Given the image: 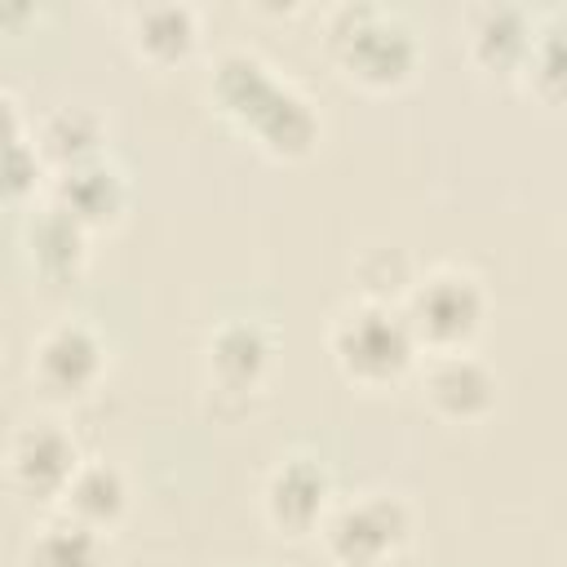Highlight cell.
<instances>
[{
  "label": "cell",
  "instance_id": "5b68a950",
  "mask_svg": "<svg viewBox=\"0 0 567 567\" xmlns=\"http://www.w3.org/2000/svg\"><path fill=\"white\" fill-rule=\"evenodd\" d=\"M106 377V341L84 319L49 323L31 346V381L40 394L71 403L102 385Z\"/></svg>",
  "mask_w": 567,
  "mask_h": 567
},
{
  "label": "cell",
  "instance_id": "7a4b0ae2",
  "mask_svg": "<svg viewBox=\"0 0 567 567\" xmlns=\"http://www.w3.org/2000/svg\"><path fill=\"white\" fill-rule=\"evenodd\" d=\"M328 354L346 381L363 390H385V385H399L416 368L421 346L399 306L354 297L328 323Z\"/></svg>",
  "mask_w": 567,
  "mask_h": 567
},
{
  "label": "cell",
  "instance_id": "9a60e30c",
  "mask_svg": "<svg viewBox=\"0 0 567 567\" xmlns=\"http://www.w3.org/2000/svg\"><path fill=\"white\" fill-rule=\"evenodd\" d=\"M128 44L146 66H177L199 44V13L190 4H142L128 13Z\"/></svg>",
  "mask_w": 567,
  "mask_h": 567
},
{
  "label": "cell",
  "instance_id": "7c38bea8",
  "mask_svg": "<svg viewBox=\"0 0 567 567\" xmlns=\"http://www.w3.org/2000/svg\"><path fill=\"white\" fill-rule=\"evenodd\" d=\"M27 257L40 279L66 284L89 261V230L62 204L49 199V204L31 208V217H27Z\"/></svg>",
  "mask_w": 567,
  "mask_h": 567
},
{
  "label": "cell",
  "instance_id": "ac0fdd59",
  "mask_svg": "<svg viewBox=\"0 0 567 567\" xmlns=\"http://www.w3.org/2000/svg\"><path fill=\"white\" fill-rule=\"evenodd\" d=\"M102 563H106V536L75 523L62 509H53L22 549V567H102Z\"/></svg>",
  "mask_w": 567,
  "mask_h": 567
},
{
  "label": "cell",
  "instance_id": "30bf717a",
  "mask_svg": "<svg viewBox=\"0 0 567 567\" xmlns=\"http://www.w3.org/2000/svg\"><path fill=\"white\" fill-rule=\"evenodd\" d=\"M275 341L257 319H230L221 328H213L204 359H208V377L217 390L226 394H252L270 368Z\"/></svg>",
  "mask_w": 567,
  "mask_h": 567
},
{
  "label": "cell",
  "instance_id": "8fae6325",
  "mask_svg": "<svg viewBox=\"0 0 567 567\" xmlns=\"http://www.w3.org/2000/svg\"><path fill=\"white\" fill-rule=\"evenodd\" d=\"M284 89V80L248 49H226L213 66V80H208V97L213 106L239 128L248 133V124L270 106V97Z\"/></svg>",
  "mask_w": 567,
  "mask_h": 567
},
{
  "label": "cell",
  "instance_id": "ffe728a7",
  "mask_svg": "<svg viewBox=\"0 0 567 567\" xmlns=\"http://www.w3.org/2000/svg\"><path fill=\"white\" fill-rule=\"evenodd\" d=\"M421 270L412 266V257L403 248H368L359 261H354V279H359V297L368 301H385V306H399L412 288Z\"/></svg>",
  "mask_w": 567,
  "mask_h": 567
},
{
  "label": "cell",
  "instance_id": "8992f818",
  "mask_svg": "<svg viewBox=\"0 0 567 567\" xmlns=\"http://www.w3.org/2000/svg\"><path fill=\"white\" fill-rule=\"evenodd\" d=\"M84 465L75 439L58 425V421H27L13 430L9 452H4V470L13 492H22L27 501L40 505H62V492L71 487L75 470Z\"/></svg>",
  "mask_w": 567,
  "mask_h": 567
},
{
  "label": "cell",
  "instance_id": "6da1fadb",
  "mask_svg": "<svg viewBox=\"0 0 567 567\" xmlns=\"http://www.w3.org/2000/svg\"><path fill=\"white\" fill-rule=\"evenodd\" d=\"M328 58L337 71L368 89V93H394L416 75L421 44L408 31L403 18H394L381 4H341L328 13Z\"/></svg>",
  "mask_w": 567,
  "mask_h": 567
},
{
  "label": "cell",
  "instance_id": "3957f363",
  "mask_svg": "<svg viewBox=\"0 0 567 567\" xmlns=\"http://www.w3.org/2000/svg\"><path fill=\"white\" fill-rule=\"evenodd\" d=\"M421 354H452L470 350L487 319V288L465 266H430L412 279L408 297L399 301Z\"/></svg>",
  "mask_w": 567,
  "mask_h": 567
},
{
  "label": "cell",
  "instance_id": "277c9868",
  "mask_svg": "<svg viewBox=\"0 0 567 567\" xmlns=\"http://www.w3.org/2000/svg\"><path fill=\"white\" fill-rule=\"evenodd\" d=\"M319 540L332 567H390L412 540V509L390 492H359L332 505Z\"/></svg>",
  "mask_w": 567,
  "mask_h": 567
},
{
  "label": "cell",
  "instance_id": "52a82bcc",
  "mask_svg": "<svg viewBox=\"0 0 567 567\" xmlns=\"http://www.w3.org/2000/svg\"><path fill=\"white\" fill-rule=\"evenodd\" d=\"M261 509L279 536H319L323 518L332 514V474L323 470V461L292 452L270 470Z\"/></svg>",
  "mask_w": 567,
  "mask_h": 567
},
{
  "label": "cell",
  "instance_id": "5bb4252c",
  "mask_svg": "<svg viewBox=\"0 0 567 567\" xmlns=\"http://www.w3.org/2000/svg\"><path fill=\"white\" fill-rule=\"evenodd\" d=\"M31 133H35V151H40L49 177L62 173V168H75V164H84V159L106 155V151H102V146H106V120H102L93 106H84V102L53 106Z\"/></svg>",
  "mask_w": 567,
  "mask_h": 567
},
{
  "label": "cell",
  "instance_id": "ba28073f",
  "mask_svg": "<svg viewBox=\"0 0 567 567\" xmlns=\"http://www.w3.org/2000/svg\"><path fill=\"white\" fill-rule=\"evenodd\" d=\"M496 372L474 350L425 354L421 368V399L447 425H474L496 408Z\"/></svg>",
  "mask_w": 567,
  "mask_h": 567
},
{
  "label": "cell",
  "instance_id": "4fadbf2b",
  "mask_svg": "<svg viewBox=\"0 0 567 567\" xmlns=\"http://www.w3.org/2000/svg\"><path fill=\"white\" fill-rule=\"evenodd\" d=\"M536 18L518 4H487L470 22V62L487 75H523Z\"/></svg>",
  "mask_w": 567,
  "mask_h": 567
},
{
  "label": "cell",
  "instance_id": "2e32d148",
  "mask_svg": "<svg viewBox=\"0 0 567 567\" xmlns=\"http://www.w3.org/2000/svg\"><path fill=\"white\" fill-rule=\"evenodd\" d=\"M248 137L270 159H306L315 151V142H319V115L306 102V93H297L284 80V89L270 97V106L248 124Z\"/></svg>",
  "mask_w": 567,
  "mask_h": 567
},
{
  "label": "cell",
  "instance_id": "44dd1931",
  "mask_svg": "<svg viewBox=\"0 0 567 567\" xmlns=\"http://www.w3.org/2000/svg\"><path fill=\"white\" fill-rule=\"evenodd\" d=\"M4 115H9V142H4V190H9V204H22L27 195H35V182L44 173V159L35 151V133L22 128V115H18V97L4 93Z\"/></svg>",
  "mask_w": 567,
  "mask_h": 567
},
{
  "label": "cell",
  "instance_id": "e0dca14e",
  "mask_svg": "<svg viewBox=\"0 0 567 567\" xmlns=\"http://www.w3.org/2000/svg\"><path fill=\"white\" fill-rule=\"evenodd\" d=\"M58 509L106 536L111 527H120V518L128 509V483H124V474L111 461H89L84 456V465L75 470V478L62 492V505Z\"/></svg>",
  "mask_w": 567,
  "mask_h": 567
},
{
  "label": "cell",
  "instance_id": "9c48e42d",
  "mask_svg": "<svg viewBox=\"0 0 567 567\" xmlns=\"http://www.w3.org/2000/svg\"><path fill=\"white\" fill-rule=\"evenodd\" d=\"M49 199L62 204L89 235L93 230H111L128 208V177H124V168L115 159L97 155V159H84L75 168L53 173Z\"/></svg>",
  "mask_w": 567,
  "mask_h": 567
},
{
  "label": "cell",
  "instance_id": "d6986e66",
  "mask_svg": "<svg viewBox=\"0 0 567 567\" xmlns=\"http://www.w3.org/2000/svg\"><path fill=\"white\" fill-rule=\"evenodd\" d=\"M523 89L545 106H567V9L536 18L532 49L523 62Z\"/></svg>",
  "mask_w": 567,
  "mask_h": 567
}]
</instances>
